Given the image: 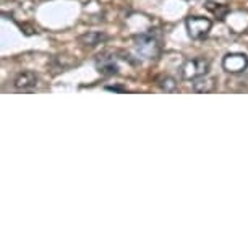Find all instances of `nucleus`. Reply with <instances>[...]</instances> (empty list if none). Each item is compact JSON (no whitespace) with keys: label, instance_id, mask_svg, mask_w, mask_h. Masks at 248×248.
<instances>
[{"label":"nucleus","instance_id":"f257e3e1","mask_svg":"<svg viewBox=\"0 0 248 248\" xmlns=\"http://www.w3.org/2000/svg\"><path fill=\"white\" fill-rule=\"evenodd\" d=\"M185 26H186V34H188L190 39L201 41L204 37H208L209 31L213 28V21L204 16H188L185 20Z\"/></svg>","mask_w":248,"mask_h":248},{"label":"nucleus","instance_id":"f03ea898","mask_svg":"<svg viewBox=\"0 0 248 248\" xmlns=\"http://www.w3.org/2000/svg\"><path fill=\"white\" fill-rule=\"evenodd\" d=\"M135 46H137L138 54L144 59H156L161 54V44L151 32L135 36Z\"/></svg>","mask_w":248,"mask_h":248},{"label":"nucleus","instance_id":"7ed1b4c3","mask_svg":"<svg viewBox=\"0 0 248 248\" xmlns=\"http://www.w3.org/2000/svg\"><path fill=\"white\" fill-rule=\"evenodd\" d=\"M209 68H211V62L204 57H196V59H188L185 60L184 65H182L180 72L182 77L185 79H191L193 81L195 78L204 77V75L209 73Z\"/></svg>","mask_w":248,"mask_h":248},{"label":"nucleus","instance_id":"20e7f679","mask_svg":"<svg viewBox=\"0 0 248 248\" xmlns=\"http://www.w3.org/2000/svg\"><path fill=\"white\" fill-rule=\"evenodd\" d=\"M248 67V57L242 52L227 54L222 59V68L229 73H242Z\"/></svg>","mask_w":248,"mask_h":248},{"label":"nucleus","instance_id":"39448f33","mask_svg":"<svg viewBox=\"0 0 248 248\" xmlns=\"http://www.w3.org/2000/svg\"><path fill=\"white\" fill-rule=\"evenodd\" d=\"M96 68L101 75H106V77L119 73V65L114 60V55H107V54H102L96 59Z\"/></svg>","mask_w":248,"mask_h":248},{"label":"nucleus","instance_id":"423d86ee","mask_svg":"<svg viewBox=\"0 0 248 248\" xmlns=\"http://www.w3.org/2000/svg\"><path fill=\"white\" fill-rule=\"evenodd\" d=\"M37 85V75L31 70H26V72H20L13 79V86L16 90H30V88H34Z\"/></svg>","mask_w":248,"mask_h":248},{"label":"nucleus","instance_id":"0eeeda50","mask_svg":"<svg viewBox=\"0 0 248 248\" xmlns=\"http://www.w3.org/2000/svg\"><path fill=\"white\" fill-rule=\"evenodd\" d=\"M104 41H107V34L102 31H88L78 37V43L81 44L83 47H90V49L102 44Z\"/></svg>","mask_w":248,"mask_h":248},{"label":"nucleus","instance_id":"6e6552de","mask_svg":"<svg viewBox=\"0 0 248 248\" xmlns=\"http://www.w3.org/2000/svg\"><path fill=\"white\" fill-rule=\"evenodd\" d=\"M193 91L195 93H213L216 90L217 86V79L213 78V77H208V75H204V77H200V78H195L193 79Z\"/></svg>","mask_w":248,"mask_h":248},{"label":"nucleus","instance_id":"1a4fd4ad","mask_svg":"<svg viewBox=\"0 0 248 248\" xmlns=\"http://www.w3.org/2000/svg\"><path fill=\"white\" fill-rule=\"evenodd\" d=\"M204 8L208 12H211L214 16H217V20H226V16L229 15L231 8L227 5H222V3L213 2V0H206L204 2Z\"/></svg>","mask_w":248,"mask_h":248},{"label":"nucleus","instance_id":"9d476101","mask_svg":"<svg viewBox=\"0 0 248 248\" xmlns=\"http://www.w3.org/2000/svg\"><path fill=\"white\" fill-rule=\"evenodd\" d=\"M157 86L161 88L164 93H172V91H175L177 81L174 77H170V75H162V77L157 78Z\"/></svg>","mask_w":248,"mask_h":248},{"label":"nucleus","instance_id":"9b49d317","mask_svg":"<svg viewBox=\"0 0 248 248\" xmlns=\"http://www.w3.org/2000/svg\"><path fill=\"white\" fill-rule=\"evenodd\" d=\"M106 90L107 91H119V93H124V91H127L124 86H106Z\"/></svg>","mask_w":248,"mask_h":248}]
</instances>
